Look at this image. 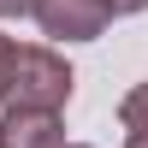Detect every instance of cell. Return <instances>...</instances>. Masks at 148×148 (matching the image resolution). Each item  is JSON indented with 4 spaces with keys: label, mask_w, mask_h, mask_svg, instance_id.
<instances>
[{
    "label": "cell",
    "mask_w": 148,
    "mask_h": 148,
    "mask_svg": "<svg viewBox=\"0 0 148 148\" xmlns=\"http://www.w3.org/2000/svg\"><path fill=\"white\" fill-rule=\"evenodd\" d=\"M71 65L53 47H18L12 59V83H6V107L12 113H59L71 101Z\"/></svg>",
    "instance_id": "1"
},
{
    "label": "cell",
    "mask_w": 148,
    "mask_h": 148,
    "mask_svg": "<svg viewBox=\"0 0 148 148\" xmlns=\"http://www.w3.org/2000/svg\"><path fill=\"white\" fill-rule=\"evenodd\" d=\"M36 24H42V36H53V42H95L113 18H107L101 0H42V6H36Z\"/></svg>",
    "instance_id": "2"
},
{
    "label": "cell",
    "mask_w": 148,
    "mask_h": 148,
    "mask_svg": "<svg viewBox=\"0 0 148 148\" xmlns=\"http://www.w3.org/2000/svg\"><path fill=\"white\" fill-rule=\"evenodd\" d=\"M0 148H65L59 113H12L0 119Z\"/></svg>",
    "instance_id": "3"
},
{
    "label": "cell",
    "mask_w": 148,
    "mask_h": 148,
    "mask_svg": "<svg viewBox=\"0 0 148 148\" xmlns=\"http://www.w3.org/2000/svg\"><path fill=\"white\" fill-rule=\"evenodd\" d=\"M119 125H125V148H148V83L119 101Z\"/></svg>",
    "instance_id": "4"
},
{
    "label": "cell",
    "mask_w": 148,
    "mask_h": 148,
    "mask_svg": "<svg viewBox=\"0 0 148 148\" xmlns=\"http://www.w3.org/2000/svg\"><path fill=\"white\" fill-rule=\"evenodd\" d=\"M12 59H18V42L0 36V101H6V83H12Z\"/></svg>",
    "instance_id": "5"
},
{
    "label": "cell",
    "mask_w": 148,
    "mask_h": 148,
    "mask_svg": "<svg viewBox=\"0 0 148 148\" xmlns=\"http://www.w3.org/2000/svg\"><path fill=\"white\" fill-rule=\"evenodd\" d=\"M42 0H0V18H36Z\"/></svg>",
    "instance_id": "6"
},
{
    "label": "cell",
    "mask_w": 148,
    "mask_h": 148,
    "mask_svg": "<svg viewBox=\"0 0 148 148\" xmlns=\"http://www.w3.org/2000/svg\"><path fill=\"white\" fill-rule=\"evenodd\" d=\"M101 6H107V18H130V12H142L148 0H101Z\"/></svg>",
    "instance_id": "7"
},
{
    "label": "cell",
    "mask_w": 148,
    "mask_h": 148,
    "mask_svg": "<svg viewBox=\"0 0 148 148\" xmlns=\"http://www.w3.org/2000/svg\"><path fill=\"white\" fill-rule=\"evenodd\" d=\"M65 148H89V142H65Z\"/></svg>",
    "instance_id": "8"
}]
</instances>
